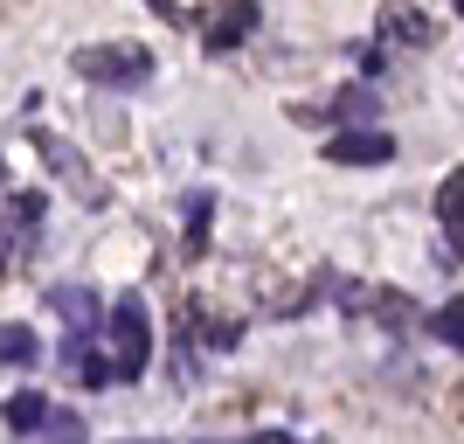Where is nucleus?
Returning <instances> with one entry per match:
<instances>
[{
	"label": "nucleus",
	"instance_id": "8",
	"mask_svg": "<svg viewBox=\"0 0 464 444\" xmlns=\"http://www.w3.org/2000/svg\"><path fill=\"white\" fill-rule=\"evenodd\" d=\"M298 118H312V125H319V118H340V125H374V118H382V97H374L368 84H353V91H340L333 104H298Z\"/></svg>",
	"mask_w": 464,
	"mask_h": 444
},
{
	"label": "nucleus",
	"instance_id": "18",
	"mask_svg": "<svg viewBox=\"0 0 464 444\" xmlns=\"http://www.w3.org/2000/svg\"><path fill=\"white\" fill-rule=\"evenodd\" d=\"M450 251H458V257H464V222H458V230H450Z\"/></svg>",
	"mask_w": 464,
	"mask_h": 444
},
{
	"label": "nucleus",
	"instance_id": "10",
	"mask_svg": "<svg viewBox=\"0 0 464 444\" xmlns=\"http://www.w3.org/2000/svg\"><path fill=\"white\" fill-rule=\"evenodd\" d=\"M0 215H7L14 230H35L42 215H49V194H42V188H28V194H7V202H0Z\"/></svg>",
	"mask_w": 464,
	"mask_h": 444
},
{
	"label": "nucleus",
	"instance_id": "12",
	"mask_svg": "<svg viewBox=\"0 0 464 444\" xmlns=\"http://www.w3.org/2000/svg\"><path fill=\"white\" fill-rule=\"evenodd\" d=\"M430 333H437L444 348H458V354H464V299H444V306L430 312Z\"/></svg>",
	"mask_w": 464,
	"mask_h": 444
},
{
	"label": "nucleus",
	"instance_id": "6",
	"mask_svg": "<svg viewBox=\"0 0 464 444\" xmlns=\"http://www.w3.org/2000/svg\"><path fill=\"white\" fill-rule=\"evenodd\" d=\"M430 42H437V21L423 7H409V0L382 7V49H430Z\"/></svg>",
	"mask_w": 464,
	"mask_h": 444
},
{
	"label": "nucleus",
	"instance_id": "9",
	"mask_svg": "<svg viewBox=\"0 0 464 444\" xmlns=\"http://www.w3.org/2000/svg\"><path fill=\"white\" fill-rule=\"evenodd\" d=\"M49 306L70 320V333H97V327H104V299H97L91 285H56V291H49Z\"/></svg>",
	"mask_w": 464,
	"mask_h": 444
},
{
	"label": "nucleus",
	"instance_id": "4",
	"mask_svg": "<svg viewBox=\"0 0 464 444\" xmlns=\"http://www.w3.org/2000/svg\"><path fill=\"white\" fill-rule=\"evenodd\" d=\"M340 306H347V312H368V320H382L388 333H409V327H416V306H409L402 291H374V285H340Z\"/></svg>",
	"mask_w": 464,
	"mask_h": 444
},
{
	"label": "nucleus",
	"instance_id": "16",
	"mask_svg": "<svg viewBox=\"0 0 464 444\" xmlns=\"http://www.w3.org/2000/svg\"><path fill=\"white\" fill-rule=\"evenodd\" d=\"M7 264H14V222L0 215V278H7Z\"/></svg>",
	"mask_w": 464,
	"mask_h": 444
},
{
	"label": "nucleus",
	"instance_id": "13",
	"mask_svg": "<svg viewBox=\"0 0 464 444\" xmlns=\"http://www.w3.org/2000/svg\"><path fill=\"white\" fill-rule=\"evenodd\" d=\"M208 215H215V188H194L188 194V251L208 243Z\"/></svg>",
	"mask_w": 464,
	"mask_h": 444
},
{
	"label": "nucleus",
	"instance_id": "15",
	"mask_svg": "<svg viewBox=\"0 0 464 444\" xmlns=\"http://www.w3.org/2000/svg\"><path fill=\"white\" fill-rule=\"evenodd\" d=\"M353 63H361V70L374 77V70H382V42H353Z\"/></svg>",
	"mask_w": 464,
	"mask_h": 444
},
{
	"label": "nucleus",
	"instance_id": "14",
	"mask_svg": "<svg viewBox=\"0 0 464 444\" xmlns=\"http://www.w3.org/2000/svg\"><path fill=\"white\" fill-rule=\"evenodd\" d=\"M437 222H444V230H458V222H464V167H458V174H444V188H437Z\"/></svg>",
	"mask_w": 464,
	"mask_h": 444
},
{
	"label": "nucleus",
	"instance_id": "3",
	"mask_svg": "<svg viewBox=\"0 0 464 444\" xmlns=\"http://www.w3.org/2000/svg\"><path fill=\"white\" fill-rule=\"evenodd\" d=\"M0 424L21 430V438H83V417H77V409H56L49 396H35V389L7 396V403H0Z\"/></svg>",
	"mask_w": 464,
	"mask_h": 444
},
{
	"label": "nucleus",
	"instance_id": "11",
	"mask_svg": "<svg viewBox=\"0 0 464 444\" xmlns=\"http://www.w3.org/2000/svg\"><path fill=\"white\" fill-rule=\"evenodd\" d=\"M35 354H42V340L28 327H0V361L7 368H35Z\"/></svg>",
	"mask_w": 464,
	"mask_h": 444
},
{
	"label": "nucleus",
	"instance_id": "2",
	"mask_svg": "<svg viewBox=\"0 0 464 444\" xmlns=\"http://www.w3.org/2000/svg\"><path fill=\"white\" fill-rule=\"evenodd\" d=\"M83 84H111V91H132V84L153 77V49H132V42H104V49H77L70 56Z\"/></svg>",
	"mask_w": 464,
	"mask_h": 444
},
{
	"label": "nucleus",
	"instance_id": "17",
	"mask_svg": "<svg viewBox=\"0 0 464 444\" xmlns=\"http://www.w3.org/2000/svg\"><path fill=\"white\" fill-rule=\"evenodd\" d=\"M153 15L160 21H180V7H174V0H153Z\"/></svg>",
	"mask_w": 464,
	"mask_h": 444
},
{
	"label": "nucleus",
	"instance_id": "1",
	"mask_svg": "<svg viewBox=\"0 0 464 444\" xmlns=\"http://www.w3.org/2000/svg\"><path fill=\"white\" fill-rule=\"evenodd\" d=\"M97 340H104V354H111L118 382H139L146 361H153V312H146V299H139V291H118L111 320L97 327Z\"/></svg>",
	"mask_w": 464,
	"mask_h": 444
},
{
	"label": "nucleus",
	"instance_id": "5",
	"mask_svg": "<svg viewBox=\"0 0 464 444\" xmlns=\"http://www.w3.org/2000/svg\"><path fill=\"white\" fill-rule=\"evenodd\" d=\"M333 167H382V160H395V139L382 133V125H347V133L326 146Z\"/></svg>",
	"mask_w": 464,
	"mask_h": 444
},
{
	"label": "nucleus",
	"instance_id": "7",
	"mask_svg": "<svg viewBox=\"0 0 464 444\" xmlns=\"http://www.w3.org/2000/svg\"><path fill=\"white\" fill-rule=\"evenodd\" d=\"M250 28H256V0H222V7L208 15V28H201V42H208L215 56H229Z\"/></svg>",
	"mask_w": 464,
	"mask_h": 444
},
{
	"label": "nucleus",
	"instance_id": "19",
	"mask_svg": "<svg viewBox=\"0 0 464 444\" xmlns=\"http://www.w3.org/2000/svg\"><path fill=\"white\" fill-rule=\"evenodd\" d=\"M0 181H7V160H0Z\"/></svg>",
	"mask_w": 464,
	"mask_h": 444
},
{
	"label": "nucleus",
	"instance_id": "20",
	"mask_svg": "<svg viewBox=\"0 0 464 444\" xmlns=\"http://www.w3.org/2000/svg\"><path fill=\"white\" fill-rule=\"evenodd\" d=\"M450 7H458V15H464V0H450Z\"/></svg>",
	"mask_w": 464,
	"mask_h": 444
}]
</instances>
